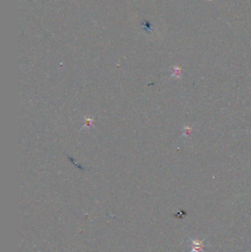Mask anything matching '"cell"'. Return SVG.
Wrapping results in <instances>:
<instances>
[{"label":"cell","instance_id":"1","mask_svg":"<svg viewBox=\"0 0 251 252\" xmlns=\"http://www.w3.org/2000/svg\"><path fill=\"white\" fill-rule=\"evenodd\" d=\"M193 244H194V249L192 250V251H195L196 252H198L199 251H201L203 250V242H200L197 240V241H192Z\"/></svg>","mask_w":251,"mask_h":252},{"label":"cell","instance_id":"2","mask_svg":"<svg viewBox=\"0 0 251 252\" xmlns=\"http://www.w3.org/2000/svg\"><path fill=\"white\" fill-rule=\"evenodd\" d=\"M181 74V70L179 67H174V75L177 77H180Z\"/></svg>","mask_w":251,"mask_h":252}]
</instances>
